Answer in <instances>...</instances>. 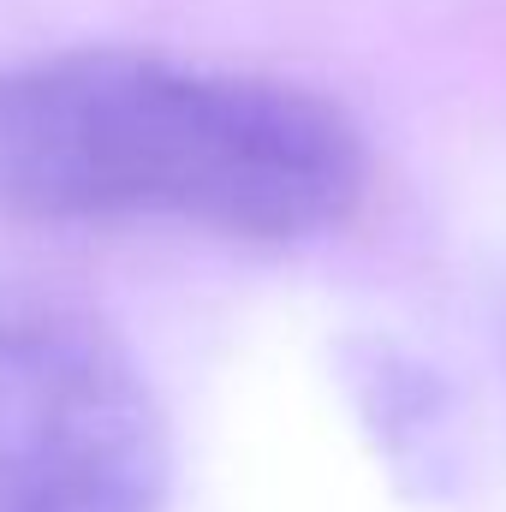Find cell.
Returning <instances> with one entry per match:
<instances>
[{
    "label": "cell",
    "instance_id": "6da1fadb",
    "mask_svg": "<svg viewBox=\"0 0 506 512\" xmlns=\"http://www.w3.org/2000/svg\"><path fill=\"white\" fill-rule=\"evenodd\" d=\"M364 197L370 143L310 84L149 48L0 60V221L298 245Z\"/></svg>",
    "mask_w": 506,
    "mask_h": 512
},
{
    "label": "cell",
    "instance_id": "7a4b0ae2",
    "mask_svg": "<svg viewBox=\"0 0 506 512\" xmlns=\"http://www.w3.org/2000/svg\"><path fill=\"white\" fill-rule=\"evenodd\" d=\"M173 429L90 310L0 286V512H167Z\"/></svg>",
    "mask_w": 506,
    "mask_h": 512
}]
</instances>
